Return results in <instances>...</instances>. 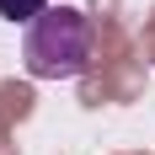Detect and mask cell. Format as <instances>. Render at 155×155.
Instances as JSON below:
<instances>
[{
    "instance_id": "obj_1",
    "label": "cell",
    "mask_w": 155,
    "mask_h": 155,
    "mask_svg": "<svg viewBox=\"0 0 155 155\" xmlns=\"http://www.w3.org/2000/svg\"><path fill=\"white\" fill-rule=\"evenodd\" d=\"M91 16L80 5H48L38 21H27V38H21V64H27L32 80H75L91 70Z\"/></svg>"
},
{
    "instance_id": "obj_2",
    "label": "cell",
    "mask_w": 155,
    "mask_h": 155,
    "mask_svg": "<svg viewBox=\"0 0 155 155\" xmlns=\"http://www.w3.org/2000/svg\"><path fill=\"white\" fill-rule=\"evenodd\" d=\"M48 11V0H0V16L5 21H38Z\"/></svg>"
}]
</instances>
